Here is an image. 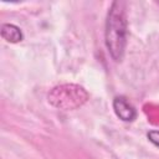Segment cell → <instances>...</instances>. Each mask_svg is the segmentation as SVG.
<instances>
[{
    "instance_id": "7a4b0ae2",
    "label": "cell",
    "mask_w": 159,
    "mask_h": 159,
    "mask_svg": "<svg viewBox=\"0 0 159 159\" xmlns=\"http://www.w3.org/2000/svg\"><path fill=\"white\" fill-rule=\"evenodd\" d=\"M89 98L88 92L80 84L63 83L53 87L47 93L48 103L61 111H73L82 107Z\"/></svg>"
},
{
    "instance_id": "3957f363",
    "label": "cell",
    "mask_w": 159,
    "mask_h": 159,
    "mask_svg": "<svg viewBox=\"0 0 159 159\" xmlns=\"http://www.w3.org/2000/svg\"><path fill=\"white\" fill-rule=\"evenodd\" d=\"M113 109L116 116L123 122H132L137 117V112L134 107L127 101V98L119 96L113 99Z\"/></svg>"
},
{
    "instance_id": "6da1fadb",
    "label": "cell",
    "mask_w": 159,
    "mask_h": 159,
    "mask_svg": "<svg viewBox=\"0 0 159 159\" xmlns=\"http://www.w3.org/2000/svg\"><path fill=\"white\" fill-rule=\"evenodd\" d=\"M127 12L125 2L114 1L112 2L107 19H106V30L104 40L108 53L114 61H120L127 45Z\"/></svg>"
},
{
    "instance_id": "5b68a950",
    "label": "cell",
    "mask_w": 159,
    "mask_h": 159,
    "mask_svg": "<svg viewBox=\"0 0 159 159\" xmlns=\"http://www.w3.org/2000/svg\"><path fill=\"white\" fill-rule=\"evenodd\" d=\"M148 139L157 147H159V130H150L148 133Z\"/></svg>"
},
{
    "instance_id": "277c9868",
    "label": "cell",
    "mask_w": 159,
    "mask_h": 159,
    "mask_svg": "<svg viewBox=\"0 0 159 159\" xmlns=\"http://www.w3.org/2000/svg\"><path fill=\"white\" fill-rule=\"evenodd\" d=\"M0 34L5 41L11 42V43L20 42L24 39V35H22L20 27H17L16 25H12V24H4L1 26Z\"/></svg>"
}]
</instances>
